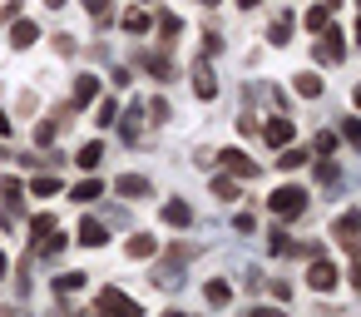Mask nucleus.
I'll return each instance as SVG.
<instances>
[{"mask_svg": "<svg viewBox=\"0 0 361 317\" xmlns=\"http://www.w3.org/2000/svg\"><path fill=\"white\" fill-rule=\"evenodd\" d=\"M331 149H336V134L322 129V134H317V154H331Z\"/></svg>", "mask_w": 361, "mask_h": 317, "instance_id": "34", "label": "nucleus"}, {"mask_svg": "<svg viewBox=\"0 0 361 317\" xmlns=\"http://www.w3.org/2000/svg\"><path fill=\"white\" fill-rule=\"evenodd\" d=\"M159 213H164V223H173V228H188V223H193V208H188L183 198H169Z\"/></svg>", "mask_w": 361, "mask_h": 317, "instance_id": "9", "label": "nucleus"}, {"mask_svg": "<svg viewBox=\"0 0 361 317\" xmlns=\"http://www.w3.org/2000/svg\"><path fill=\"white\" fill-rule=\"evenodd\" d=\"M356 45H361V16H356Z\"/></svg>", "mask_w": 361, "mask_h": 317, "instance_id": "41", "label": "nucleus"}, {"mask_svg": "<svg viewBox=\"0 0 361 317\" xmlns=\"http://www.w3.org/2000/svg\"><path fill=\"white\" fill-rule=\"evenodd\" d=\"M0 277H6V253H0Z\"/></svg>", "mask_w": 361, "mask_h": 317, "instance_id": "43", "label": "nucleus"}, {"mask_svg": "<svg viewBox=\"0 0 361 317\" xmlns=\"http://www.w3.org/2000/svg\"><path fill=\"white\" fill-rule=\"evenodd\" d=\"M336 277H341V273H336V263H331V258H317V263L307 268V287H312V292H331V287H336Z\"/></svg>", "mask_w": 361, "mask_h": 317, "instance_id": "2", "label": "nucleus"}, {"mask_svg": "<svg viewBox=\"0 0 361 317\" xmlns=\"http://www.w3.org/2000/svg\"><path fill=\"white\" fill-rule=\"evenodd\" d=\"M178 30H183V20H178V16H159V35H164V45H169Z\"/></svg>", "mask_w": 361, "mask_h": 317, "instance_id": "24", "label": "nucleus"}, {"mask_svg": "<svg viewBox=\"0 0 361 317\" xmlns=\"http://www.w3.org/2000/svg\"><path fill=\"white\" fill-rule=\"evenodd\" d=\"M317 35H322V40H317V50H312V55H317V65H341V30H331V25H326V30H317Z\"/></svg>", "mask_w": 361, "mask_h": 317, "instance_id": "4", "label": "nucleus"}, {"mask_svg": "<svg viewBox=\"0 0 361 317\" xmlns=\"http://www.w3.org/2000/svg\"><path fill=\"white\" fill-rule=\"evenodd\" d=\"M94 307H104V312H124V317H139V302H134L129 292H119V287H99Z\"/></svg>", "mask_w": 361, "mask_h": 317, "instance_id": "3", "label": "nucleus"}, {"mask_svg": "<svg viewBox=\"0 0 361 317\" xmlns=\"http://www.w3.org/2000/svg\"><path fill=\"white\" fill-rule=\"evenodd\" d=\"M331 238H336L341 248H356V238H361V208H351V213H341V218L331 223Z\"/></svg>", "mask_w": 361, "mask_h": 317, "instance_id": "6", "label": "nucleus"}, {"mask_svg": "<svg viewBox=\"0 0 361 317\" xmlns=\"http://www.w3.org/2000/svg\"><path fill=\"white\" fill-rule=\"evenodd\" d=\"M233 223H238V233H252V228H257V218H252V213H238Z\"/></svg>", "mask_w": 361, "mask_h": 317, "instance_id": "36", "label": "nucleus"}, {"mask_svg": "<svg viewBox=\"0 0 361 317\" xmlns=\"http://www.w3.org/2000/svg\"><path fill=\"white\" fill-rule=\"evenodd\" d=\"M99 193H104V184H99V179H85V184H80V189H75L70 198H80V203H90V198H99Z\"/></svg>", "mask_w": 361, "mask_h": 317, "instance_id": "23", "label": "nucleus"}, {"mask_svg": "<svg viewBox=\"0 0 361 317\" xmlns=\"http://www.w3.org/2000/svg\"><path fill=\"white\" fill-rule=\"evenodd\" d=\"M198 6H218V0H198Z\"/></svg>", "mask_w": 361, "mask_h": 317, "instance_id": "44", "label": "nucleus"}, {"mask_svg": "<svg viewBox=\"0 0 361 317\" xmlns=\"http://www.w3.org/2000/svg\"><path fill=\"white\" fill-rule=\"evenodd\" d=\"M292 134H297V124H292L287 114H272V119L262 124V139H267L272 149H282V144H292Z\"/></svg>", "mask_w": 361, "mask_h": 317, "instance_id": "7", "label": "nucleus"}, {"mask_svg": "<svg viewBox=\"0 0 361 317\" xmlns=\"http://www.w3.org/2000/svg\"><path fill=\"white\" fill-rule=\"evenodd\" d=\"M336 6H341V0H322V6H312V11H307V25H312V30H326L331 16H336Z\"/></svg>", "mask_w": 361, "mask_h": 317, "instance_id": "11", "label": "nucleus"}, {"mask_svg": "<svg viewBox=\"0 0 361 317\" xmlns=\"http://www.w3.org/2000/svg\"><path fill=\"white\" fill-rule=\"evenodd\" d=\"M218 164H223V169H228L233 179H247V184L257 179V164H252V159H247L243 149H223V154H218Z\"/></svg>", "mask_w": 361, "mask_h": 317, "instance_id": "5", "label": "nucleus"}, {"mask_svg": "<svg viewBox=\"0 0 361 317\" xmlns=\"http://www.w3.org/2000/svg\"><path fill=\"white\" fill-rule=\"evenodd\" d=\"M114 189H119L124 198H144V193H149V179H139V174H124Z\"/></svg>", "mask_w": 361, "mask_h": 317, "instance_id": "15", "label": "nucleus"}, {"mask_svg": "<svg viewBox=\"0 0 361 317\" xmlns=\"http://www.w3.org/2000/svg\"><path fill=\"white\" fill-rule=\"evenodd\" d=\"M35 40H40V30H35L30 20H16V30H11V45H16V50H30Z\"/></svg>", "mask_w": 361, "mask_h": 317, "instance_id": "13", "label": "nucleus"}, {"mask_svg": "<svg viewBox=\"0 0 361 317\" xmlns=\"http://www.w3.org/2000/svg\"><path fill=\"white\" fill-rule=\"evenodd\" d=\"M267 40H272V45H287V40H292V16H277V20L267 25Z\"/></svg>", "mask_w": 361, "mask_h": 317, "instance_id": "17", "label": "nucleus"}, {"mask_svg": "<svg viewBox=\"0 0 361 317\" xmlns=\"http://www.w3.org/2000/svg\"><path fill=\"white\" fill-rule=\"evenodd\" d=\"M144 70H149V75H159V80H169V70H173V65H169L164 55H144Z\"/></svg>", "mask_w": 361, "mask_h": 317, "instance_id": "25", "label": "nucleus"}, {"mask_svg": "<svg viewBox=\"0 0 361 317\" xmlns=\"http://www.w3.org/2000/svg\"><path fill=\"white\" fill-rule=\"evenodd\" d=\"M80 6H85L94 20H104V16H109V0H80Z\"/></svg>", "mask_w": 361, "mask_h": 317, "instance_id": "33", "label": "nucleus"}, {"mask_svg": "<svg viewBox=\"0 0 361 317\" xmlns=\"http://www.w3.org/2000/svg\"><path fill=\"white\" fill-rule=\"evenodd\" d=\"M267 208H272L277 218H297V213L307 208V189H297V184H287V189H277V193L267 198Z\"/></svg>", "mask_w": 361, "mask_h": 317, "instance_id": "1", "label": "nucleus"}, {"mask_svg": "<svg viewBox=\"0 0 361 317\" xmlns=\"http://www.w3.org/2000/svg\"><path fill=\"white\" fill-rule=\"evenodd\" d=\"M238 6H243V11H252V6H262V0H238Z\"/></svg>", "mask_w": 361, "mask_h": 317, "instance_id": "39", "label": "nucleus"}, {"mask_svg": "<svg viewBox=\"0 0 361 317\" xmlns=\"http://www.w3.org/2000/svg\"><path fill=\"white\" fill-rule=\"evenodd\" d=\"M114 119H119V104L114 100H99V119L94 124H114Z\"/></svg>", "mask_w": 361, "mask_h": 317, "instance_id": "29", "label": "nucleus"}, {"mask_svg": "<svg viewBox=\"0 0 361 317\" xmlns=\"http://www.w3.org/2000/svg\"><path fill=\"white\" fill-rule=\"evenodd\" d=\"M193 95H198V100H213V95H218V75H213V65H208V60L193 70Z\"/></svg>", "mask_w": 361, "mask_h": 317, "instance_id": "8", "label": "nucleus"}, {"mask_svg": "<svg viewBox=\"0 0 361 317\" xmlns=\"http://www.w3.org/2000/svg\"><path fill=\"white\" fill-rule=\"evenodd\" d=\"M292 90H297L302 100H317V95H322V75H317V70H302V75H292Z\"/></svg>", "mask_w": 361, "mask_h": 317, "instance_id": "10", "label": "nucleus"}, {"mask_svg": "<svg viewBox=\"0 0 361 317\" xmlns=\"http://www.w3.org/2000/svg\"><path fill=\"white\" fill-rule=\"evenodd\" d=\"M80 282H85V273H65V277H60V282H55V287H60V292H75V287H80Z\"/></svg>", "mask_w": 361, "mask_h": 317, "instance_id": "35", "label": "nucleus"}, {"mask_svg": "<svg viewBox=\"0 0 361 317\" xmlns=\"http://www.w3.org/2000/svg\"><path fill=\"white\" fill-rule=\"evenodd\" d=\"M154 253H159V238H149V233L129 238V258H154Z\"/></svg>", "mask_w": 361, "mask_h": 317, "instance_id": "16", "label": "nucleus"}, {"mask_svg": "<svg viewBox=\"0 0 361 317\" xmlns=\"http://www.w3.org/2000/svg\"><path fill=\"white\" fill-rule=\"evenodd\" d=\"M203 297H208V302H213V307H228V302H233V287H228V282H218V277H213V282H208V287H203Z\"/></svg>", "mask_w": 361, "mask_h": 317, "instance_id": "19", "label": "nucleus"}, {"mask_svg": "<svg viewBox=\"0 0 361 317\" xmlns=\"http://www.w3.org/2000/svg\"><path fill=\"white\" fill-rule=\"evenodd\" d=\"M90 100H99V75H80L75 80V104H90Z\"/></svg>", "mask_w": 361, "mask_h": 317, "instance_id": "14", "label": "nucleus"}, {"mask_svg": "<svg viewBox=\"0 0 361 317\" xmlns=\"http://www.w3.org/2000/svg\"><path fill=\"white\" fill-rule=\"evenodd\" d=\"M99 159H104V144H99V139H94V144H85V149L75 154V164H80V169H94Z\"/></svg>", "mask_w": 361, "mask_h": 317, "instance_id": "21", "label": "nucleus"}, {"mask_svg": "<svg viewBox=\"0 0 361 317\" xmlns=\"http://www.w3.org/2000/svg\"><path fill=\"white\" fill-rule=\"evenodd\" d=\"M124 30H134V35H149V30H154L149 11H129V16H124Z\"/></svg>", "mask_w": 361, "mask_h": 317, "instance_id": "20", "label": "nucleus"}, {"mask_svg": "<svg viewBox=\"0 0 361 317\" xmlns=\"http://www.w3.org/2000/svg\"><path fill=\"white\" fill-rule=\"evenodd\" d=\"M50 228H55V218H50V213H35V218H30V233H35V243H40V238H50Z\"/></svg>", "mask_w": 361, "mask_h": 317, "instance_id": "26", "label": "nucleus"}, {"mask_svg": "<svg viewBox=\"0 0 361 317\" xmlns=\"http://www.w3.org/2000/svg\"><path fill=\"white\" fill-rule=\"evenodd\" d=\"M213 193H218V198H238V184H233V179H213Z\"/></svg>", "mask_w": 361, "mask_h": 317, "instance_id": "32", "label": "nucleus"}, {"mask_svg": "<svg viewBox=\"0 0 361 317\" xmlns=\"http://www.w3.org/2000/svg\"><path fill=\"white\" fill-rule=\"evenodd\" d=\"M45 6H50V11H60V6H65V0H45Z\"/></svg>", "mask_w": 361, "mask_h": 317, "instance_id": "40", "label": "nucleus"}, {"mask_svg": "<svg viewBox=\"0 0 361 317\" xmlns=\"http://www.w3.org/2000/svg\"><path fill=\"white\" fill-rule=\"evenodd\" d=\"M55 134H60V124H50V119H45V124L35 129V144H55Z\"/></svg>", "mask_w": 361, "mask_h": 317, "instance_id": "30", "label": "nucleus"}, {"mask_svg": "<svg viewBox=\"0 0 361 317\" xmlns=\"http://www.w3.org/2000/svg\"><path fill=\"white\" fill-rule=\"evenodd\" d=\"M0 193H6V203H11V213H16V208H20V193H25V189H20L16 179H6V184H0Z\"/></svg>", "mask_w": 361, "mask_h": 317, "instance_id": "27", "label": "nucleus"}, {"mask_svg": "<svg viewBox=\"0 0 361 317\" xmlns=\"http://www.w3.org/2000/svg\"><path fill=\"white\" fill-rule=\"evenodd\" d=\"M302 164H307V154H302V149H292V144H282V149H277V169H282V174H287V169H302Z\"/></svg>", "mask_w": 361, "mask_h": 317, "instance_id": "18", "label": "nucleus"}, {"mask_svg": "<svg viewBox=\"0 0 361 317\" xmlns=\"http://www.w3.org/2000/svg\"><path fill=\"white\" fill-rule=\"evenodd\" d=\"M11 134H16V124H11V114H6V109H0V139H11Z\"/></svg>", "mask_w": 361, "mask_h": 317, "instance_id": "37", "label": "nucleus"}, {"mask_svg": "<svg viewBox=\"0 0 361 317\" xmlns=\"http://www.w3.org/2000/svg\"><path fill=\"white\" fill-rule=\"evenodd\" d=\"M30 193H35V198H50V193H60V179H55V174H40V179L30 184Z\"/></svg>", "mask_w": 361, "mask_h": 317, "instance_id": "22", "label": "nucleus"}, {"mask_svg": "<svg viewBox=\"0 0 361 317\" xmlns=\"http://www.w3.org/2000/svg\"><path fill=\"white\" fill-rule=\"evenodd\" d=\"M351 282H356V287H361V258H356V268H351Z\"/></svg>", "mask_w": 361, "mask_h": 317, "instance_id": "38", "label": "nucleus"}, {"mask_svg": "<svg viewBox=\"0 0 361 317\" xmlns=\"http://www.w3.org/2000/svg\"><path fill=\"white\" fill-rule=\"evenodd\" d=\"M317 179H322V184H331V179H336V164H331V154H322V164H317Z\"/></svg>", "mask_w": 361, "mask_h": 317, "instance_id": "31", "label": "nucleus"}, {"mask_svg": "<svg viewBox=\"0 0 361 317\" xmlns=\"http://www.w3.org/2000/svg\"><path fill=\"white\" fill-rule=\"evenodd\" d=\"M341 139H346L351 149H361V119H346V124H341Z\"/></svg>", "mask_w": 361, "mask_h": 317, "instance_id": "28", "label": "nucleus"}, {"mask_svg": "<svg viewBox=\"0 0 361 317\" xmlns=\"http://www.w3.org/2000/svg\"><path fill=\"white\" fill-rule=\"evenodd\" d=\"M351 100H356V109H361V85H356V95H351Z\"/></svg>", "mask_w": 361, "mask_h": 317, "instance_id": "42", "label": "nucleus"}, {"mask_svg": "<svg viewBox=\"0 0 361 317\" xmlns=\"http://www.w3.org/2000/svg\"><path fill=\"white\" fill-rule=\"evenodd\" d=\"M80 243H85V248H104V243H109V233H104V223H94V218H85V223H80Z\"/></svg>", "mask_w": 361, "mask_h": 317, "instance_id": "12", "label": "nucleus"}]
</instances>
